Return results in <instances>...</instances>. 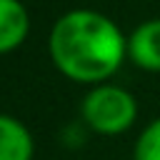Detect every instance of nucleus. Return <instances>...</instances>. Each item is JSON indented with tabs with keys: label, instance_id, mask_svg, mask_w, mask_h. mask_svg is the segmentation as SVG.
Returning a JSON list of instances; mask_svg holds the SVG:
<instances>
[{
	"label": "nucleus",
	"instance_id": "obj_1",
	"mask_svg": "<svg viewBox=\"0 0 160 160\" xmlns=\"http://www.w3.org/2000/svg\"><path fill=\"white\" fill-rule=\"evenodd\" d=\"M48 52L52 65L72 82H108L128 58V38L108 15L75 8L62 12L50 28Z\"/></svg>",
	"mask_w": 160,
	"mask_h": 160
},
{
	"label": "nucleus",
	"instance_id": "obj_2",
	"mask_svg": "<svg viewBox=\"0 0 160 160\" xmlns=\"http://www.w3.org/2000/svg\"><path fill=\"white\" fill-rule=\"evenodd\" d=\"M82 122L98 132V135H120L130 130L138 120V100L130 90L112 85V82H100L92 85L80 105Z\"/></svg>",
	"mask_w": 160,
	"mask_h": 160
},
{
	"label": "nucleus",
	"instance_id": "obj_3",
	"mask_svg": "<svg viewBox=\"0 0 160 160\" xmlns=\"http://www.w3.org/2000/svg\"><path fill=\"white\" fill-rule=\"evenodd\" d=\"M128 58L148 72H160V18L140 22L128 35Z\"/></svg>",
	"mask_w": 160,
	"mask_h": 160
},
{
	"label": "nucleus",
	"instance_id": "obj_4",
	"mask_svg": "<svg viewBox=\"0 0 160 160\" xmlns=\"http://www.w3.org/2000/svg\"><path fill=\"white\" fill-rule=\"evenodd\" d=\"M30 32V15L20 0H0V55L18 50Z\"/></svg>",
	"mask_w": 160,
	"mask_h": 160
},
{
	"label": "nucleus",
	"instance_id": "obj_5",
	"mask_svg": "<svg viewBox=\"0 0 160 160\" xmlns=\"http://www.w3.org/2000/svg\"><path fill=\"white\" fill-rule=\"evenodd\" d=\"M35 140L25 122L0 112V160H32Z\"/></svg>",
	"mask_w": 160,
	"mask_h": 160
},
{
	"label": "nucleus",
	"instance_id": "obj_6",
	"mask_svg": "<svg viewBox=\"0 0 160 160\" xmlns=\"http://www.w3.org/2000/svg\"><path fill=\"white\" fill-rule=\"evenodd\" d=\"M132 160H160V118L142 128L132 150Z\"/></svg>",
	"mask_w": 160,
	"mask_h": 160
}]
</instances>
